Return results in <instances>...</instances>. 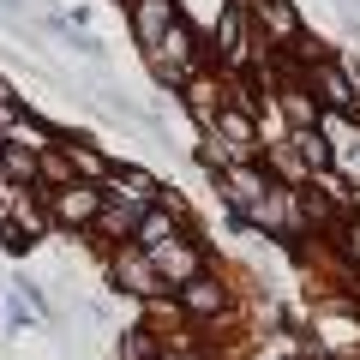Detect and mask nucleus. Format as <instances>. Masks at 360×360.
Returning a JSON list of instances; mask_svg holds the SVG:
<instances>
[{
	"label": "nucleus",
	"instance_id": "obj_1",
	"mask_svg": "<svg viewBox=\"0 0 360 360\" xmlns=\"http://www.w3.org/2000/svg\"><path fill=\"white\" fill-rule=\"evenodd\" d=\"M96 210H103V193H96L90 180H66V186L49 193V217L60 222V229H84V222H96Z\"/></svg>",
	"mask_w": 360,
	"mask_h": 360
},
{
	"label": "nucleus",
	"instance_id": "obj_2",
	"mask_svg": "<svg viewBox=\"0 0 360 360\" xmlns=\"http://www.w3.org/2000/svg\"><path fill=\"white\" fill-rule=\"evenodd\" d=\"M144 258H150V270H156V283H193V276H198V246L193 240H180V234H174V240H168V246H156V252H144Z\"/></svg>",
	"mask_w": 360,
	"mask_h": 360
},
{
	"label": "nucleus",
	"instance_id": "obj_3",
	"mask_svg": "<svg viewBox=\"0 0 360 360\" xmlns=\"http://www.w3.org/2000/svg\"><path fill=\"white\" fill-rule=\"evenodd\" d=\"M222 186H229V205L240 210L246 222H258V210H264V198H270V186L252 174V168H240V162H229L222 168Z\"/></svg>",
	"mask_w": 360,
	"mask_h": 360
},
{
	"label": "nucleus",
	"instance_id": "obj_4",
	"mask_svg": "<svg viewBox=\"0 0 360 360\" xmlns=\"http://www.w3.org/2000/svg\"><path fill=\"white\" fill-rule=\"evenodd\" d=\"M174 25H180V6H174V0H139V6H132V30H139L144 49H162V37Z\"/></svg>",
	"mask_w": 360,
	"mask_h": 360
},
{
	"label": "nucleus",
	"instance_id": "obj_5",
	"mask_svg": "<svg viewBox=\"0 0 360 360\" xmlns=\"http://www.w3.org/2000/svg\"><path fill=\"white\" fill-rule=\"evenodd\" d=\"M324 139H336V150H330V162L336 168H342V174L348 180H360V127H348V120L342 115H324Z\"/></svg>",
	"mask_w": 360,
	"mask_h": 360
},
{
	"label": "nucleus",
	"instance_id": "obj_6",
	"mask_svg": "<svg viewBox=\"0 0 360 360\" xmlns=\"http://www.w3.org/2000/svg\"><path fill=\"white\" fill-rule=\"evenodd\" d=\"M210 132H217V139L229 144V156H252V150H258V132H252V120H246L240 108H222Z\"/></svg>",
	"mask_w": 360,
	"mask_h": 360
},
{
	"label": "nucleus",
	"instance_id": "obj_7",
	"mask_svg": "<svg viewBox=\"0 0 360 360\" xmlns=\"http://www.w3.org/2000/svg\"><path fill=\"white\" fill-rule=\"evenodd\" d=\"M252 13H258V25L270 30V42H295L300 37V18H295L288 0H252Z\"/></svg>",
	"mask_w": 360,
	"mask_h": 360
},
{
	"label": "nucleus",
	"instance_id": "obj_8",
	"mask_svg": "<svg viewBox=\"0 0 360 360\" xmlns=\"http://www.w3.org/2000/svg\"><path fill=\"white\" fill-rule=\"evenodd\" d=\"M180 307L193 312V319H217L222 312V288L210 276H193V283H180Z\"/></svg>",
	"mask_w": 360,
	"mask_h": 360
},
{
	"label": "nucleus",
	"instance_id": "obj_9",
	"mask_svg": "<svg viewBox=\"0 0 360 360\" xmlns=\"http://www.w3.org/2000/svg\"><path fill=\"white\" fill-rule=\"evenodd\" d=\"M132 240H139V252H156V246H168V240H174V217H168V210H144L139 229H132Z\"/></svg>",
	"mask_w": 360,
	"mask_h": 360
},
{
	"label": "nucleus",
	"instance_id": "obj_10",
	"mask_svg": "<svg viewBox=\"0 0 360 360\" xmlns=\"http://www.w3.org/2000/svg\"><path fill=\"white\" fill-rule=\"evenodd\" d=\"M115 276H120V283L132 288V295H156V288H162V283H156V270H150V258H144V252H127V258L115 264Z\"/></svg>",
	"mask_w": 360,
	"mask_h": 360
},
{
	"label": "nucleus",
	"instance_id": "obj_11",
	"mask_svg": "<svg viewBox=\"0 0 360 360\" xmlns=\"http://www.w3.org/2000/svg\"><path fill=\"white\" fill-rule=\"evenodd\" d=\"M108 180H115V193L127 186V198H132V205H144V210L156 205V180H150V174H139V168H115Z\"/></svg>",
	"mask_w": 360,
	"mask_h": 360
},
{
	"label": "nucleus",
	"instance_id": "obj_12",
	"mask_svg": "<svg viewBox=\"0 0 360 360\" xmlns=\"http://www.w3.org/2000/svg\"><path fill=\"white\" fill-rule=\"evenodd\" d=\"M186 96H193V115L205 120V127H217V115H222V90L210 84V78H193V90H186Z\"/></svg>",
	"mask_w": 360,
	"mask_h": 360
},
{
	"label": "nucleus",
	"instance_id": "obj_13",
	"mask_svg": "<svg viewBox=\"0 0 360 360\" xmlns=\"http://www.w3.org/2000/svg\"><path fill=\"white\" fill-rule=\"evenodd\" d=\"M283 115L295 120V132L319 127V103H307V90H300V84H288V90H283Z\"/></svg>",
	"mask_w": 360,
	"mask_h": 360
},
{
	"label": "nucleus",
	"instance_id": "obj_14",
	"mask_svg": "<svg viewBox=\"0 0 360 360\" xmlns=\"http://www.w3.org/2000/svg\"><path fill=\"white\" fill-rule=\"evenodd\" d=\"M319 90H324V103H330V108H348V103H354V90H348V78L336 72V66H319Z\"/></svg>",
	"mask_w": 360,
	"mask_h": 360
},
{
	"label": "nucleus",
	"instance_id": "obj_15",
	"mask_svg": "<svg viewBox=\"0 0 360 360\" xmlns=\"http://www.w3.org/2000/svg\"><path fill=\"white\" fill-rule=\"evenodd\" d=\"M120 360H156L150 330H120Z\"/></svg>",
	"mask_w": 360,
	"mask_h": 360
},
{
	"label": "nucleus",
	"instance_id": "obj_16",
	"mask_svg": "<svg viewBox=\"0 0 360 360\" xmlns=\"http://www.w3.org/2000/svg\"><path fill=\"white\" fill-rule=\"evenodd\" d=\"M0 168H6V180H37V156L30 150H0Z\"/></svg>",
	"mask_w": 360,
	"mask_h": 360
},
{
	"label": "nucleus",
	"instance_id": "obj_17",
	"mask_svg": "<svg viewBox=\"0 0 360 360\" xmlns=\"http://www.w3.org/2000/svg\"><path fill=\"white\" fill-rule=\"evenodd\" d=\"M66 150H72V144H66ZM72 162L84 168V174H108V162H103V156H96V150H84V144H78V150H72Z\"/></svg>",
	"mask_w": 360,
	"mask_h": 360
},
{
	"label": "nucleus",
	"instance_id": "obj_18",
	"mask_svg": "<svg viewBox=\"0 0 360 360\" xmlns=\"http://www.w3.org/2000/svg\"><path fill=\"white\" fill-rule=\"evenodd\" d=\"M18 127V96H0V132Z\"/></svg>",
	"mask_w": 360,
	"mask_h": 360
},
{
	"label": "nucleus",
	"instance_id": "obj_19",
	"mask_svg": "<svg viewBox=\"0 0 360 360\" xmlns=\"http://www.w3.org/2000/svg\"><path fill=\"white\" fill-rule=\"evenodd\" d=\"M42 174H49V180H54V186H66V180H72V168H66V162H60V156H49V162H42Z\"/></svg>",
	"mask_w": 360,
	"mask_h": 360
},
{
	"label": "nucleus",
	"instance_id": "obj_20",
	"mask_svg": "<svg viewBox=\"0 0 360 360\" xmlns=\"http://www.w3.org/2000/svg\"><path fill=\"white\" fill-rule=\"evenodd\" d=\"M348 258L360 264V222H348Z\"/></svg>",
	"mask_w": 360,
	"mask_h": 360
},
{
	"label": "nucleus",
	"instance_id": "obj_21",
	"mask_svg": "<svg viewBox=\"0 0 360 360\" xmlns=\"http://www.w3.org/2000/svg\"><path fill=\"white\" fill-rule=\"evenodd\" d=\"M0 13H18V0H0Z\"/></svg>",
	"mask_w": 360,
	"mask_h": 360
},
{
	"label": "nucleus",
	"instance_id": "obj_22",
	"mask_svg": "<svg viewBox=\"0 0 360 360\" xmlns=\"http://www.w3.org/2000/svg\"><path fill=\"white\" fill-rule=\"evenodd\" d=\"M0 180H6V168H0Z\"/></svg>",
	"mask_w": 360,
	"mask_h": 360
}]
</instances>
